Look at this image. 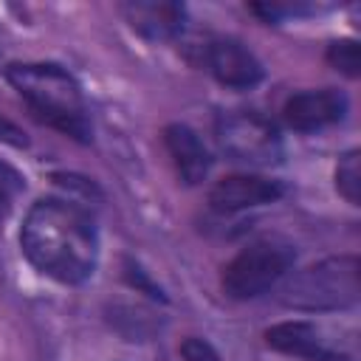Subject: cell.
Wrapping results in <instances>:
<instances>
[{"mask_svg":"<svg viewBox=\"0 0 361 361\" xmlns=\"http://www.w3.org/2000/svg\"><path fill=\"white\" fill-rule=\"evenodd\" d=\"M20 245L37 271L65 285L90 279L99 262V234L90 212L62 197H42L28 209Z\"/></svg>","mask_w":361,"mask_h":361,"instance_id":"cell-1","label":"cell"},{"mask_svg":"<svg viewBox=\"0 0 361 361\" xmlns=\"http://www.w3.org/2000/svg\"><path fill=\"white\" fill-rule=\"evenodd\" d=\"M6 79L25 99L31 113L62 135L87 144L93 127L87 118L79 82L56 62H17L8 65Z\"/></svg>","mask_w":361,"mask_h":361,"instance_id":"cell-2","label":"cell"},{"mask_svg":"<svg viewBox=\"0 0 361 361\" xmlns=\"http://www.w3.org/2000/svg\"><path fill=\"white\" fill-rule=\"evenodd\" d=\"M358 274H361L358 257H353V254L327 257L316 265L296 271L279 288V302L285 307L307 310V313H327V310L353 307L361 296Z\"/></svg>","mask_w":361,"mask_h":361,"instance_id":"cell-3","label":"cell"},{"mask_svg":"<svg viewBox=\"0 0 361 361\" xmlns=\"http://www.w3.org/2000/svg\"><path fill=\"white\" fill-rule=\"evenodd\" d=\"M296 262V248L285 237H262L245 245L223 271V290L231 299H257L268 293Z\"/></svg>","mask_w":361,"mask_h":361,"instance_id":"cell-4","label":"cell"},{"mask_svg":"<svg viewBox=\"0 0 361 361\" xmlns=\"http://www.w3.org/2000/svg\"><path fill=\"white\" fill-rule=\"evenodd\" d=\"M217 144L226 158L248 166H274L282 161V135L271 118L254 110H231L217 118Z\"/></svg>","mask_w":361,"mask_h":361,"instance_id":"cell-5","label":"cell"},{"mask_svg":"<svg viewBox=\"0 0 361 361\" xmlns=\"http://www.w3.org/2000/svg\"><path fill=\"white\" fill-rule=\"evenodd\" d=\"M203 65L220 85L234 87V90H248V87L259 85L265 76L262 62L243 42H237L231 37L209 39L203 48Z\"/></svg>","mask_w":361,"mask_h":361,"instance_id":"cell-6","label":"cell"},{"mask_svg":"<svg viewBox=\"0 0 361 361\" xmlns=\"http://www.w3.org/2000/svg\"><path fill=\"white\" fill-rule=\"evenodd\" d=\"M282 116L290 130L296 133H316L330 124H338L347 116V96L336 87H319V90H299L293 93Z\"/></svg>","mask_w":361,"mask_h":361,"instance_id":"cell-7","label":"cell"},{"mask_svg":"<svg viewBox=\"0 0 361 361\" xmlns=\"http://www.w3.org/2000/svg\"><path fill=\"white\" fill-rule=\"evenodd\" d=\"M265 341L271 350L305 358V361H344V353L333 338L324 336L313 322H279L265 330Z\"/></svg>","mask_w":361,"mask_h":361,"instance_id":"cell-8","label":"cell"},{"mask_svg":"<svg viewBox=\"0 0 361 361\" xmlns=\"http://www.w3.org/2000/svg\"><path fill=\"white\" fill-rule=\"evenodd\" d=\"M282 183L271 180V178H259V175H228L220 178L212 192H209V203L217 212H243V209H254V206H265L282 197Z\"/></svg>","mask_w":361,"mask_h":361,"instance_id":"cell-9","label":"cell"},{"mask_svg":"<svg viewBox=\"0 0 361 361\" xmlns=\"http://www.w3.org/2000/svg\"><path fill=\"white\" fill-rule=\"evenodd\" d=\"M124 20L130 23L133 31L152 42L175 39L183 31L186 23V8L180 3H158V0H133L121 6Z\"/></svg>","mask_w":361,"mask_h":361,"instance_id":"cell-10","label":"cell"},{"mask_svg":"<svg viewBox=\"0 0 361 361\" xmlns=\"http://www.w3.org/2000/svg\"><path fill=\"white\" fill-rule=\"evenodd\" d=\"M164 144L175 161V169L180 175L183 183L195 186L200 183L206 175H209V166H212V155L206 149V144L200 141V135L186 127V124H169L164 130Z\"/></svg>","mask_w":361,"mask_h":361,"instance_id":"cell-11","label":"cell"},{"mask_svg":"<svg viewBox=\"0 0 361 361\" xmlns=\"http://www.w3.org/2000/svg\"><path fill=\"white\" fill-rule=\"evenodd\" d=\"M336 189L350 206H358V200H361V152L358 149H350L338 158V164H336Z\"/></svg>","mask_w":361,"mask_h":361,"instance_id":"cell-12","label":"cell"},{"mask_svg":"<svg viewBox=\"0 0 361 361\" xmlns=\"http://www.w3.org/2000/svg\"><path fill=\"white\" fill-rule=\"evenodd\" d=\"M327 62L347 73V76H358V65H361V56H358V42L355 39H338V42H330L327 48Z\"/></svg>","mask_w":361,"mask_h":361,"instance_id":"cell-13","label":"cell"},{"mask_svg":"<svg viewBox=\"0 0 361 361\" xmlns=\"http://www.w3.org/2000/svg\"><path fill=\"white\" fill-rule=\"evenodd\" d=\"M25 189V178L6 161H0V217L11 209V203L17 200V195Z\"/></svg>","mask_w":361,"mask_h":361,"instance_id":"cell-14","label":"cell"},{"mask_svg":"<svg viewBox=\"0 0 361 361\" xmlns=\"http://www.w3.org/2000/svg\"><path fill=\"white\" fill-rule=\"evenodd\" d=\"M180 355H183V361H220V355L214 353V347L206 338H197V336L183 338Z\"/></svg>","mask_w":361,"mask_h":361,"instance_id":"cell-15","label":"cell"},{"mask_svg":"<svg viewBox=\"0 0 361 361\" xmlns=\"http://www.w3.org/2000/svg\"><path fill=\"white\" fill-rule=\"evenodd\" d=\"M0 141H3V144H11V147H25V144H28L25 133H23L14 121H8L6 116H0Z\"/></svg>","mask_w":361,"mask_h":361,"instance_id":"cell-16","label":"cell"}]
</instances>
